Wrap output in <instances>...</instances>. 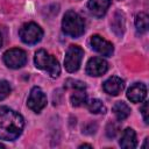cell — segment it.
<instances>
[{
  "label": "cell",
  "instance_id": "6da1fadb",
  "mask_svg": "<svg viewBox=\"0 0 149 149\" xmlns=\"http://www.w3.org/2000/svg\"><path fill=\"white\" fill-rule=\"evenodd\" d=\"M24 127L22 115L9 107H0V139L14 141L17 139Z\"/></svg>",
  "mask_w": 149,
  "mask_h": 149
},
{
  "label": "cell",
  "instance_id": "cb8c5ba5",
  "mask_svg": "<svg viewBox=\"0 0 149 149\" xmlns=\"http://www.w3.org/2000/svg\"><path fill=\"white\" fill-rule=\"evenodd\" d=\"M0 148H5V146H3L2 143H0Z\"/></svg>",
  "mask_w": 149,
  "mask_h": 149
},
{
  "label": "cell",
  "instance_id": "8fae6325",
  "mask_svg": "<svg viewBox=\"0 0 149 149\" xmlns=\"http://www.w3.org/2000/svg\"><path fill=\"white\" fill-rule=\"evenodd\" d=\"M147 97V86L142 83L133 84L127 91V98L132 102H141Z\"/></svg>",
  "mask_w": 149,
  "mask_h": 149
},
{
  "label": "cell",
  "instance_id": "5b68a950",
  "mask_svg": "<svg viewBox=\"0 0 149 149\" xmlns=\"http://www.w3.org/2000/svg\"><path fill=\"white\" fill-rule=\"evenodd\" d=\"M84 56V51L78 45H70L64 58V66L68 72H76Z\"/></svg>",
  "mask_w": 149,
  "mask_h": 149
},
{
  "label": "cell",
  "instance_id": "8992f818",
  "mask_svg": "<svg viewBox=\"0 0 149 149\" xmlns=\"http://www.w3.org/2000/svg\"><path fill=\"white\" fill-rule=\"evenodd\" d=\"M3 62L10 69L22 68L27 62V54L19 48L9 49L3 54Z\"/></svg>",
  "mask_w": 149,
  "mask_h": 149
},
{
  "label": "cell",
  "instance_id": "3957f363",
  "mask_svg": "<svg viewBox=\"0 0 149 149\" xmlns=\"http://www.w3.org/2000/svg\"><path fill=\"white\" fill-rule=\"evenodd\" d=\"M34 62L36 68L45 71L51 78H57L61 73V66L58 61L50 54H48L45 50L41 49L35 52Z\"/></svg>",
  "mask_w": 149,
  "mask_h": 149
},
{
  "label": "cell",
  "instance_id": "ba28073f",
  "mask_svg": "<svg viewBox=\"0 0 149 149\" xmlns=\"http://www.w3.org/2000/svg\"><path fill=\"white\" fill-rule=\"evenodd\" d=\"M91 47L93 50H95L97 52H99L100 55L102 56H106V57H109L112 56L113 51H114V47L111 42L106 41L105 38H102L101 36L99 35H93L91 37Z\"/></svg>",
  "mask_w": 149,
  "mask_h": 149
},
{
  "label": "cell",
  "instance_id": "7402d4cb",
  "mask_svg": "<svg viewBox=\"0 0 149 149\" xmlns=\"http://www.w3.org/2000/svg\"><path fill=\"white\" fill-rule=\"evenodd\" d=\"M84 147H86V148H92V146H91V144H81L79 148H84Z\"/></svg>",
  "mask_w": 149,
  "mask_h": 149
},
{
  "label": "cell",
  "instance_id": "9a60e30c",
  "mask_svg": "<svg viewBox=\"0 0 149 149\" xmlns=\"http://www.w3.org/2000/svg\"><path fill=\"white\" fill-rule=\"evenodd\" d=\"M135 26L137 31L140 33H146L149 27V17L146 13H139L135 17Z\"/></svg>",
  "mask_w": 149,
  "mask_h": 149
},
{
  "label": "cell",
  "instance_id": "d6986e66",
  "mask_svg": "<svg viewBox=\"0 0 149 149\" xmlns=\"http://www.w3.org/2000/svg\"><path fill=\"white\" fill-rule=\"evenodd\" d=\"M10 85L6 80H0V100H3L10 93Z\"/></svg>",
  "mask_w": 149,
  "mask_h": 149
},
{
  "label": "cell",
  "instance_id": "e0dca14e",
  "mask_svg": "<svg viewBox=\"0 0 149 149\" xmlns=\"http://www.w3.org/2000/svg\"><path fill=\"white\" fill-rule=\"evenodd\" d=\"M70 100H71L72 106H74V107L84 105L86 102V100H87V95L85 93V90H74V92L72 93Z\"/></svg>",
  "mask_w": 149,
  "mask_h": 149
},
{
  "label": "cell",
  "instance_id": "277c9868",
  "mask_svg": "<svg viewBox=\"0 0 149 149\" xmlns=\"http://www.w3.org/2000/svg\"><path fill=\"white\" fill-rule=\"evenodd\" d=\"M19 35H20V38L23 43L36 44L42 40L43 30L38 24H36L34 22H28V23H24L20 28Z\"/></svg>",
  "mask_w": 149,
  "mask_h": 149
},
{
  "label": "cell",
  "instance_id": "52a82bcc",
  "mask_svg": "<svg viewBox=\"0 0 149 149\" xmlns=\"http://www.w3.org/2000/svg\"><path fill=\"white\" fill-rule=\"evenodd\" d=\"M27 105L33 112L40 113L47 106V95L40 87L35 86L31 88V91L29 93Z\"/></svg>",
  "mask_w": 149,
  "mask_h": 149
},
{
  "label": "cell",
  "instance_id": "603a6c76",
  "mask_svg": "<svg viewBox=\"0 0 149 149\" xmlns=\"http://www.w3.org/2000/svg\"><path fill=\"white\" fill-rule=\"evenodd\" d=\"M1 45H2V36L0 34V48H1Z\"/></svg>",
  "mask_w": 149,
  "mask_h": 149
},
{
  "label": "cell",
  "instance_id": "ac0fdd59",
  "mask_svg": "<svg viewBox=\"0 0 149 149\" xmlns=\"http://www.w3.org/2000/svg\"><path fill=\"white\" fill-rule=\"evenodd\" d=\"M65 86L69 88H73V90H85L86 85L83 81L79 80H74V79H68L65 81Z\"/></svg>",
  "mask_w": 149,
  "mask_h": 149
},
{
  "label": "cell",
  "instance_id": "30bf717a",
  "mask_svg": "<svg viewBox=\"0 0 149 149\" xmlns=\"http://www.w3.org/2000/svg\"><path fill=\"white\" fill-rule=\"evenodd\" d=\"M102 88L109 95H118L125 88V81L120 77L113 76V77H109L107 80L104 81Z\"/></svg>",
  "mask_w": 149,
  "mask_h": 149
},
{
  "label": "cell",
  "instance_id": "2e32d148",
  "mask_svg": "<svg viewBox=\"0 0 149 149\" xmlns=\"http://www.w3.org/2000/svg\"><path fill=\"white\" fill-rule=\"evenodd\" d=\"M86 105H87V108H88V111L91 113H94V114H104V113H106V106L99 99H92V100L87 101Z\"/></svg>",
  "mask_w": 149,
  "mask_h": 149
},
{
  "label": "cell",
  "instance_id": "44dd1931",
  "mask_svg": "<svg viewBox=\"0 0 149 149\" xmlns=\"http://www.w3.org/2000/svg\"><path fill=\"white\" fill-rule=\"evenodd\" d=\"M141 112H142V116H143L144 122L148 123L149 121H148V102H147V101L143 102V105H142V107H141Z\"/></svg>",
  "mask_w": 149,
  "mask_h": 149
},
{
  "label": "cell",
  "instance_id": "9c48e42d",
  "mask_svg": "<svg viewBox=\"0 0 149 149\" xmlns=\"http://www.w3.org/2000/svg\"><path fill=\"white\" fill-rule=\"evenodd\" d=\"M107 69H108L107 62L100 57H92L88 59L86 64V73L93 77L102 76L107 71Z\"/></svg>",
  "mask_w": 149,
  "mask_h": 149
},
{
  "label": "cell",
  "instance_id": "7a4b0ae2",
  "mask_svg": "<svg viewBox=\"0 0 149 149\" xmlns=\"http://www.w3.org/2000/svg\"><path fill=\"white\" fill-rule=\"evenodd\" d=\"M62 29L71 37H79L84 34L85 21L74 10H68L62 20Z\"/></svg>",
  "mask_w": 149,
  "mask_h": 149
},
{
  "label": "cell",
  "instance_id": "ffe728a7",
  "mask_svg": "<svg viewBox=\"0 0 149 149\" xmlns=\"http://www.w3.org/2000/svg\"><path fill=\"white\" fill-rule=\"evenodd\" d=\"M119 130H120V128H119V125L118 123H115V122H109L108 123V126H107V128H106V134H107V136L108 137H114L118 133H119Z\"/></svg>",
  "mask_w": 149,
  "mask_h": 149
},
{
  "label": "cell",
  "instance_id": "7c38bea8",
  "mask_svg": "<svg viewBox=\"0 0 149 149\" xmlns=\"http://www.w3.org/2000/svg\"><path fill=\"white\" fill-rule=\"evenodd\" d=\"M111 6V0H90L87 3L90 13L95 17H101L106 14Z\"/></svg>",
  "mask_w": 149,
  "mask_h": 149
},
{
  "label": "cell",
  "instance_id": "4fadbf2b",
  "mask_svg": "<svg viewBox=\"0 0 149 149\" xmlns=\"http://www.w3.org/2000/svg\"><path fill=\"white\" fill-rule=\"evenodd\" d=\"M119 144L121 148L125 149H132L135 148L137 146V141H136V134L134 132V129L132 128H126L121 135V139L119 141Z\"/></svg>",
  "mask_w": 149,
  "mask_h": 149
},
{
  "label": "cell",
  "instance_id": "5bb4252c",
  "mask_svg": "<svg viewBox=\"0 0 149 149\" xmlns=\"http://www.w3.org/2000/svg\"><path fill=\"white\" fill-rule=\"evenodd\" d=\"M112 109H113V113L115 114L116 119L120 120V121L127 119L129 116V114H130L129 106L126 102H123V101H118L116 104H114V106H113Z\"/></svg>",
  "mask_w": 149,
  "mask_h": 149
}]
</instances>
